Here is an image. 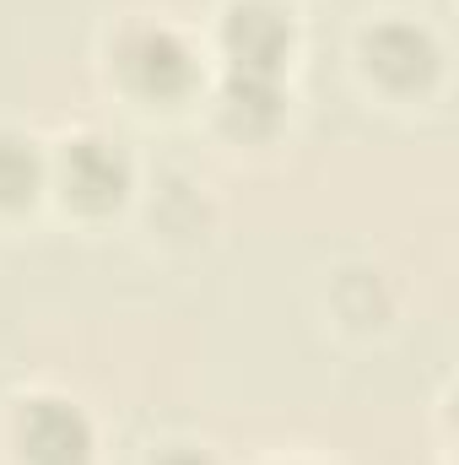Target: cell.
<instances>
[{
    "instance_id": "1",
    "label": "cell",
    "mask_w": 459,
    "mask_h": 465,
    "mask_svg": "<svg viewBox=\"0 0 459 465\" xmlns=\"http://www.w3.org/2000/svg\"><path fill=\"white\" fill-rule=\"evenodd\" d=\"M298 44V27L292 16L276 5V0H232L222 11V54H228V71L243 76H276L281 82V65Z\"/></svg>"
},
{
    "instance_id": "2",
    "label": "cell",
    "mask_w": 459,
    "mask_h": 465,
    "mask_svg": "<svg viewBox=\"0 0 459 465\" xmlns=\"http://www.w3.org/2000/svg\"><path fill=\"white\" fill-rule=\"evenodd\" d=\"M16 450L33 465H87L93 460V422L65 395H27L11 417Z\"/></svg>"
},
{
    "instance_id": "3",
    "label": "cell",
    "mask_w": 459,
    "mask_h": 465,
    "mask_svg": "<svg viewBox=\"0 0 459 465\" xmlns=\"http://www.w3.org/2000/svg\"><path fill=\"white\" fill-rule=\"evenodd\" d=\"M362 65H367V76H378L389 93H416V87H427V82L438 76L444 49H438V38H433L422 22L389 16V22H373V27L362 33Z\"/></svg>"
},
{
    "instance_id": "4",
    "label": "cell",
    "mask_w": 459,
    "mask_h": 465,
    "mask_svg": "<svg viewBox=\"0 0 459 465\" xmlns=\"http://www.w3.org/2000/svg\"><path fill=\"white\" fill-rule=\"evenodd\" d=\"M119 76L146 98H184L200 65H195V49L173 27H135L119 38Z\"/></svg>"
},
{
    "instance_id": "5",
    "label": "cell",
    "mask_w": 459,
    "mask_h": 465,
    "mask_svg": "<svg viewBox=\"0 0 459 465\" xmlns=\"http://www.w3.org/2000/svg\"><path fill=\"white\" fill-rule=\"evenodd\" d=\"M60 190L82 212H114L130 190V157L109 135H71L60 146Z\"/></svg>"
},
{
    "instance_id": "6",
    "label": "cell",
    "mask_w": 459,
    "mask_h": 465,
    "mask_svg": "<svg viewBox=\"0 0 459 465\" xmlns=\"http://www.w3.org/2000/svg\"><path fill=\"white\" fill-rule=\"evenodd\" d=\"M217 109L228 119V130H238V135H270L281 124V114H287V98H281V82L276 76L228 71V82L217 93Z\"/></svg>"
},
{
    "instance_id": "7",
    "label": "cell",
    "mask_w": 459,
    "mask_h": 465,
    "mask_svg": "<svg viewBox=\"0 0 459 465\" xmlns=\"http://www.w3.org/2000/svg\"><path fill=\"white\" fill-rule=\"evenodd\" d=\"M44 184V152L22 130H0V206H27Z\"/></svg>"
},
{
    "instance_id": "8",
    "label": "cell",
    "mask_w": 459,
    "mask_h": 465,
    "mask_svg": "<svg viewBox=\"0 0 459 465\" xmlns=\"http://www.w3.org/2000/svg\"><path fill=\"white\" fill-rule=\"evenodd\" d=\"M157 465H217V460H211L206 450H190V444H173V450H168V455H162Z\"/></svg>"
}]
</instances>
